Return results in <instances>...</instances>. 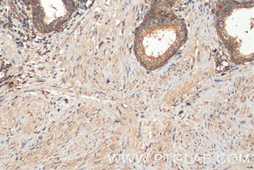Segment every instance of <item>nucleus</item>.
Here are the masks:
<instances>
[{
  "mask_svg": "<svg viewBox=\"0 0 254 170\" xmlns=\"http://www.w3.org/2000/svg\"><path fill=\"white\" fill-rule=\"evenodd\" d=\"M179 0H153L152 9L169 10Z\"/></svg>",
  "mask_w": 254,
  "mask_h": 170,
  "instance_id": "3",
  "label": "nucleus"
},
{
  "mask_svg": "<svg viewBox=\"0 0 254 170\" xmlns=\"http://www.w3.org/2000/svg\"><path fill=\"white\" fill-rule=\"evenodd\" d=\"M217 27L223 43L237 65L254 59V2L225 0L217 5Z\"/></svg>",
  "mask_w": 254,
  "mask_h": 170,
  "instance_id": "2",
  "label": "nucleus"
},
{
  "mask_svg": "<svg viewBox=\"0 0 254 170\" xmlns=\"http://www.w3.org/2000/svg\"><path fill=\"white\" fill-rule=\"evenodd\" d=\"M187 38L182 19L169 10L152 9L137 31L135 52L149 70L163 66L177 52Z\"/></svg>",
  "mask_w": 254,
  "mask_h": 170,
  "instance_id": "1",
  "label": "nucleus"
}]
</instances>
